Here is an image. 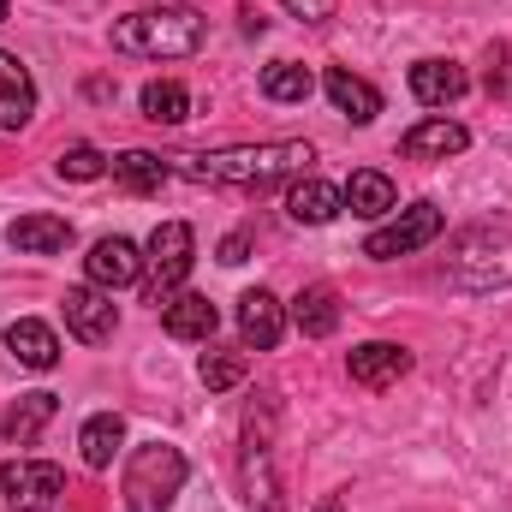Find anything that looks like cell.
Listing matches in <instances>:
<instances>
[{
  "instance_id": "52a82bcc",
  "label": "cell",
  "mask_w": 512,
  "mask_h": 512,
  "mask_svg": "<svg viewBox=\"0 0 512 512\" xmlns=\"http://www.w3.org/2000/svg\"><path fill=\"white\" fill-rule=\"evenodd\" d=\"M0 495L12 512H54V501L66 495V471L48 459H12L0 465Z\"/></svg>"
},
{
  "instance_id": "cb8c5ba5",
  "label": "cell",
  "mask_w": 512,
  "mask_h": 512,
  "mask_svg": "<svg viewBox=\"0 0 512 512\" xmlns=\"http://www.w3.org/2000/svg\"><path fill=\"white\" fill-rule=\"evenodd\" d=\"M120 447H126V423H120V411H96V417L84 423V435H78V453H84L90 471H108Z\"/></svg>"
},
{
  "instance_id": "4316f807",
  "label": "cell",
  "mask_w": 512,
  "mask_h": 512,
  "mask_svg": "<svg viewBox=\"0 0 512 512\" xmlns=\"http://www.w3.org/2000/svg\"><path fill=\"white\" fill-rule=\"evenodd\" d=\"M191 114V96H185V84H173V78H161V84H143V120H155V126H179Z\"/></svg>"
},
{
  "instance_id": "4dcf8cb0",
  "label": "cell",
  "mask_w": 512,
  "mask_h": 512,
  "mask_svg": "<svg viewBox=\"0 0 512 512\" xmlns=\"http://www.w3.org/2000/svg\"><path fill=\"white\" fill-rule=\"evenodd\" d=\"M245 256H251V239H245V233H233V239H221V262H227V268H239Z\"/></svg>"
},
{
  "instance_id": "277c9868",
  "label": "cell",
  "mask_w": 512,
  "mask_h": 512,
  "mask_svg": "<svg viewBox=\"0 0 512 512\" xmlns=\"http://www.w3.org/2000/svg\"><path fill=\"white\" fill-rule=\"evenodd\" d=\"M274 399L262 393V405L245 411V453H239V465H245V501L256 512H280L286 501V489H280V477H274Z\"/></svg>"
},
{
  "instance_id": "5bb4252c",
  "label": "cell",
  "mask_w": 512,
  "mask_h": 512,
  "mask_svg": "<svg viewBox=\"0 0 512 512\" xmlns=\"http://www.w3.org/2000/svg\"><path fill=\"white\" fill-rule=\"evenodd\" d=\"M346 370H352V382L358 387H393L405 370H411V352L393 346V340H370V346H352Z\"/></svg>"
},
{
  "instance_id": "f546056e",
  "label": "cell",
  "mask_w": 512,
  "mask_h": 512,
  "mask_svg": "<svg viewBox=\"0 0 512 512\" xmlns=\"http://www.w3.org/2000/svg\"><path fill=\"white\" fill-rule=\"evenodd\" d=\"M334 6H340V0H286V12H292V18H304V24L334 18Z\"/></svg>"
},
{
  "instance_id": "f1b7e54d",
  "label": "cell",
  "mask_w": 512,
  "mask_h": 512,
  "mask_svg": "<svg viewBox=\"0 0 512 512\" xmlns=\"http://www.w3.org/2000/svg\"><path fill=\"white\" fill-rule=\"evenodd\" d=\"M60 179H78V185H90V179H102L108 173V155L102 149H90V143H72V149H60Z\"/></svg>"
},
{
  "instance_id": "1f68e13d",
  "label": "cell",
  "mask_w": 512,
  "mask_h": 512,
  "mask_svg": "<svg viewBox=\"0 0 512 512\" xmlns=\"http://www.w3.org/2000/svg\"><path fill=\"white\" fill-rule=\"evenodd\" d=\"M340 507H346V495H322V507L316 512H340Z\"/></svg>"
},
{
  "instance_id": "44dd1931",
  "label": "cell",
  "mask_w": 512,
  "mask_h": 512,
  "mask_svg": "<svg viewBox=\"0 0 512 512\" xmlns=\"http://www.w3.org/2000/svg\"><path fill=\"white\" fill-rule=\"evenodd\" d=\"M6 346H12V358H18L24 370H54V364H60V340H54V328L36 322V316H18V322L6 328Z\"/></svg>"
},
{
  "instance_id": "603a6c76",
  "label": "cell",
  "mask_w": 512,
  "mask_h": 512,
  "mask_svg": "<svg viewBox=\"0 0 512 512\" xmlns=\"http://www.w3.org/2000/svg\"><path fill=\"white\" fill-rule=\"evenodd\" d=\"M346 209L352 215H364V221H382L399 209V191H393V179L376 173V167H364V173H352L346 179Z\"/></svg>"
},
{
  "instance_id": "8992f818",
  "label": "cell",
  "mask_w": 512,
  "mask_h": 512,
  "mask_svg": "<svg viewBox=\"0 0 512 512\" xmlns=\"http://www.w3.org/2000/svg\"><path fill=\"white\" fill-rule=\"evenodd\" d=\"M453 280L465 292H495L512 286V239L507 233H471L453 256Z\"/></svg>"
},
{
  "instance_id": "3957f363",
  "label": "cell",
  "mask_w": 512,
  "mask_h": 512,
  "mask_svg": "<svg viewBox=\"0 0 512 512\" xmlns=\"http://www.w3.org/2000/svg\"><path fill=\"white\" fill-rule=\"evenodd\" d=\"M185 453L167 447V441H143L126 459V477H120V495H126V512H167L173 495L185 489Z\"/></svg>"
},
{
  "instance_id": "4fadbf2b",
  "label": "cell",
  "mask_w": 512,
  "mask_h": 512,
  "mask_svg": "<svg viewBox=\"0 0 512 512\" xmlns=\"http://www.w3.org/2000/svg\"><path fill=\"white\" fill-rule=\"evenodd\" d=\"M239 334H245V346H256V352H274V346H280L286 310H280V298H274L268 286H256V292L239 298Z\"/></svg>"
},
{
  "instance_id": "ba28073f",
  "label": "cell",
  "mask_w": 512,
  "mask_h": 512,
  "mask_svg": "<svg viewBox=\"0 0 512 512\" xmlns=\"http://www.w3.org/2000/svg\"><path fill=\"white\" fill-rule=\"evenodd\" d=\"M441 209L435 203H411V209H399L387 227H376L370 239H364V256H376V262H393V256H411L423 251L429 239H441Z\"/></svg>"
},
{
  "instance_id": "30bf717a",
  "label": "cell",
  "mask_w": 512,
  "mask_h": 512,
  "mask_svg": "<svg viewBox=\"0 0 512 512\" xmlns=\"http://www.w3.org/2000/svg\"><path fill=\"white\" fill-rule=\"evenodd\" d=\"M84 268H90V286H102V292H120V286H137L143 280V256L131 239H96V251L84 256Z\"/></svg>"
},
{
  "instance_id": "8fae6325",
  "label": "cell",
  "mask_w": 512,
  "mask_h": 512,
  "mask_svg": "<svg viewBox=\"0 0 512 512\" xmlns=\"http://www.w3.org/2000/svg\"><path fill=\"white\" fill-rule=\"evenodd\" d=\"M465 143H471V131L459 126V120H447V114H435V120H417V126L399 137V155L405 161H447Z\"/></svg>"
},
{
  "instance_id": "2e32d148",
  "label": "cell",
  "mask_w": 512,
  "mask_h": 512,
  "mask_svg": "<svg viewBox=\"0 0 512 512\" xmlns=\"http://www.w3.org/2000/svg\"><path fill=\"white\" fill-rule=\"evenodd\" d=\"M54 411H60L54 393H24V399H12V405L0 411V441H6V447H30V441L54 423Z\"/></svg>"
},
{
  "instance_id": "7c38bea8",
  "label": "cell",
  "mask_w": 512,
  "mask_h": 512,
  "mask_svg": "<svg viewBox=\"0 0 512 512\" xmlns=\"http://www.w3.org/2000/svg\"><path fill=\"white\" fill-rule=\"evenodd\" d=\"M36 114V78L18 54L0 48V131H24Z\"/></svg>"
},
{
  "instance_id": "e0dca14e",
  "label": "cell",
  "mask_w": 512,
  "mask_h": 512,
  "mask_svg": "<svg viewBox=\"0 0 512 512\" xmlns=\"http://www.w3.org/2000/svg\"><path fill=\"white\" fill-rule=\"evenodd\" d=\"M471 90V78H465V66H453V60H417L411 66V96L423 102V108H447V102H459Z\"/></svg>"
},
{
  "instance_id": "ac0fdd59",
  "label": "cell",
  "mask_w": 512,
  "mask_h": 512,
  "mask_svg": "<svg viewBox=\"0 0 512 512\" xmlns=\"http://www.w3.org/2000/svg\"><path fill=\"white\" fill-rule=\"evenodd\" d=\"M340 209H346V191L328 185V179H298V185L286 191V215H292L298 227H328Z\"/></svg>"
},
{
  "instance_id": "484cf974",
  "label": "cell",
  "mask_w": 512,
  "mask_h": 512,
  "mask_svg": "<svg viewBox=\"0 0 512 512\" xmlns=\"http://www.w3.org/2000/svg\"><path fill=\"white\" fill-rule=\"evenodd\" d=\"M310 90H316L310 66H298V60L262 66V96H268V102H310Z\"/></svg>"
},
{
  "instance_id": "ffe728a7",
  "label": "cell",
  "mask_w": 512,
  "mask_h": 512,
  "mask_svg": "<svg viewBox=\"0 0 512 512\" xmlns=\"http://www.w3.org/2000/svg\"><path fill=\"white\" fill-rule=\"evenodd\" d=\"M161 328H167L173 340H209V334L221 328V310H215L209 298H197V292H179L173 304H161Z\"/></svg>"
},
{
  "instance_id": "9c48e42d",
  "label": "cell",
  "mask_w": 512,
  "mask_h": 512,
  "mask_svg": "<svg viewBox=\"0 0 512 512\" xmlns=\"http://www.w3.org/2000/svg\"><path fill=\"white\" fill-rule=\"evenodd\" d=\"M114 298L102 292V286H72L66 292V328L84 340V346H102V340H114Z\"/></svg>"
},
{
  "instance_id": "83f0119b",
  "label": "cell",
  "mask_w": 512,
  "mask_h": 512,
  "mask_svg": "<svg viewBox=\"0 0 512 512\" xmlns=\"http://www.w3.org/2000/svg\"><path fill=\"white\" fill-rule=\"evenodd\" d=\"M197 376H203L209 393H227V387H239L251 376V358H245V352H209V358L197 364Z\"/></svg>"
},
{
  "instance_id": "9a60e30c",
  "label": "cell",
  "mask_w": 512,
  "mask_h": 512,
  "mask_svg": "<svg viewBox=\"0 0 512 512\" xmlns=\"http://www.w3.org/2000/svg\"><path fill=\"white\" fill-rule=\"evenodd\" d=\"M322 90H328L334 114H346L352 126H370V120L382 114V90H376V84H364V78H358V72H346V66H334V72L322 78Z\"/></svg>"
},
{
  "instance_id": "d6a6232c",
  "label": "cell",
  "mask_w": 512,
  "mask_h": 512,
  "mask_svg": "<svg viewBox=\"0 0 512 512\" xmlns=\"http://www.w3.org/2000/svg\"><path fill=\"white\" fill-rule=\"evenodd\" d=\"M6 12H12V6H6V0H0V18H6Z\"/></svg>"
},
{
  "instance_id": "d6986e66",
  "label": "cell",
  "mask_w": 512,
  "mask_h": 512,
  "mask_svg": "<svg viewBox=\"0 0 512 512\" xmlns=\"http://www.w3.org/2000/svg\"><path fill=\"white\" fill-rule=\"evenodd\" d=\"M6 239H12V251H24V256H54L72 245V221L66 215H18L6 227Z\"/></svg>"
},
{
  "instance_id": "7a4b0ae2",
  "label": "cell",
  "mask_w": 512,
  "mask_h": 512,
  "mask_svg": "<svg viewBox=\"0 0 512 512\" xmlns=\"http://www.w3.org/2000/svg\"><path fill=\"white\" fill-rule=\"evenodd\" d=\"M114 48L143 60H185L203 48V12L191 6H161V12H131L114 24Z\"/></svg>"
},
{
  "instance_id": "7402d4cb",
  "label": "cell",
  "mask_w": 512,
  "mask_h": 512,
  "mask_svg": "<svg viewBox=\"0 0 512 512\" xmlns=\"http://www.w3.org/2000/svg\"><path fill=\"white\" fill-rule=\"evenodd\" d=\"M292 328H298L304 340H328V334L340 328V298H334L328 286H304V292L292 298Z\"/></svg>"
},
{
  "instance_id": "6da1fadb",
  "label": "cell",
  "mask_w": 512,
  "mask_h": 512,
  "mask_svg": "<svg viewBox=\"0 0 512 512\" xmlns=\"http://www.w3.org/2000/svg\"><path fill=\"white\" fill-rule=\"evenodd\" d=\"M316 161L310 143H239V149H215V155H179V173L197 185H245L262 191L274 179H304V167Z\"/></svg>"
},
{
  "instance_id": "d4e9b609",
  "label": "cell",
  "mask_w": 512,
  "mask_h": 512,
  "mask_svg": "<svg viewBox=\"0 0 512 512\" xmlns=\"http://www.w3.org/2000/svg\"><path fill=\"white\" fill-rule=\"evenodd\" d=\"M108 173L126 185L131 197H149V191H161V185L173 179V167H167L161 155H149V149H126V155H114V161H108Z\"/></svg>"
},
{
  "instance_id": "5b68a950",
  "label": "cell",
  "mask_w": 512,
  "mask_h": 512,
  "mask_svg": "<svg viewBox=\"0 0 512 512\" xmlns=\"http://www.w3.org/2000/svg\"><path fill=\"white\" fill-rule=\"evenodd\" d=\"M197 262V233L185 221H161L149 239V304H173Z\"/></svg>"
}]
</instances>
